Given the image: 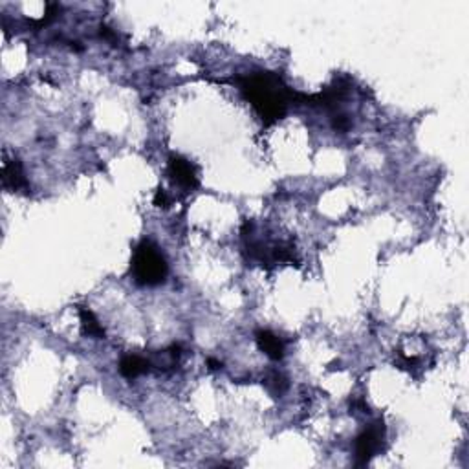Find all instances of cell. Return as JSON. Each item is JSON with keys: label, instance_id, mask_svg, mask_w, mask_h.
<instances>
[{"label": "cell", "instance_id": "ba28073f", "mask_svg": "<svg viewBox=\"0 0 469 469\" xmlns=\"http://www.w3.org/2000/svg\"><path fill=\"white\" fill-rule=\"evenodd\" d=\"M77 311H79V317H81L83 332H85L86 336H90V338L103 339L105 328L100 325V321L95 319L94 314H92V311L85 307H77Z\"/></svg>", "mask_w": 469, "mask_h": 469}, {"label": "cell", "instance_id": "5b68a950", "mask_svg": "<svg viewBox=\"0 0 469 469\" xmlns=\"http://www.w3.org/2000/svg\"><path fill=\"white\" fill-rule=\"evenodd\" d=\"M2 185L8 191H26L28 189V180L24 174L23 163L20 160L8 154H4V162H2Z\"/></svg>", "mask_w": 469, "mask_h": 469}, {"label": "cell", "instance_id": "7a4b0ae2", "mask_svg": "<svg viewBox=\"0 0 469 469\" xmlns=\"http://www.w3.org/2000/svg\"><path fill=\"white\" fill-rule=\"evenodd\" d=\"M131 273L140 286H158L165 283L169 266L156 244L141 240L136 246L131 261Z\"/></svg>", "mask_w": 469, "mask_h": 469}, {"label": "cell", "instance_id": "52a82bcc", "mask_svg": "<svg viewBox=\"0 0 469 469\" xmlns=\"http://www.w3.org/2000/svg\"><path fill=\"white\" fill-rule=\"evenodd\" d=\"M150 367V361H147L141 356H125L119 361V372H121L123 378L126 379H134L140 374L147 372Z\"/></svg>", "mask_w": 469, "mask_h": 469}, {"label": "cell", "instance_id": "6da1fadb", "mask_svg": "<svg viewBox=\"0 0 469 469\" xmlns=\"http://www.w3.org/2000/svg\"><path fill=\"white\" fill-rule=\"evenodd\" d=\"M240 90L244 97L253 105V109L257 110L264 125H271L283 119L288 110V105L297 97L295 92L290 90L277 73L270 72L242 77Z\"/></svg>", "mask_w": 469, "mask_h": 469}, {"label": "cell", "instance_id": "3957f363", "mask_svg": "<svg viewBox=\"0 0 469 469\" xmlns=\"http://www.w3.org/2000/svg\"><path fill=\"white\" fill-rule=\"evenodd\" d=\"M385 438V427L381 422H376L367 427L360 437L356 438V461L360 465H367L372 456L379 451L381 442Z\"/></svg>", "mask_w": 469, "mask_h": 469}, {"label": "cell", "instance_id": "8992f818", "mask_svg": "<svg viewBox=\"0 0 469 469\" xmlns=\"http://www.w3.org/2000/svg\"><path fill=\"white\" fill-rule=\"evenodd\" d=\"M255 341H257V347L273 361H279L285 357V345H283V341H280L273 332H270V330H259V332H255Z\"/></svg>", "mask_w": 469, "mask_h": 469}, {"label": "cell", "instance_id": "30bf717a", "mask_svg": "<svg viewBox=\"0 0 469 469\" xmlns=\"http://www.w3.org/2000/svg\"><path fill=\"white\" fill-rule=\"evenodd\" d=\"M154 206H158V208H167L169 206V196L163 189H158L154 194Z\"/></svg>", "mask_w": 469, "mask_h": 469}, {"label": "cell", "instance_id": "8fae6325", "mask_svg": "<svg viewBox=\"0 0 469 469\" xmlns=\"http://www.w3.org/2000/svg\"><path fill=\"white\" fill-rule=\"evenodd\" d=\"M208 365H209V369L211 370H218V369H222V363L220 361H217V360H208Z\"/></svg>", "mask_w": 469, "mask_h": 469}, {"label": "cell", "instance_id": "9c48e42d", "mask_svg": "<svg viewBox=\"0 0 469 469\" xmlns=\"http://www.w3.org/2000/svg\"><path fill=\"white\" fill-rule=\"evenodd\" d=\"M264 385L270 391L271 394H283L288 388V381L280 372H271L266 379H264Z\"/></svg>", "mask_w": 469, "mask_h": 469}, {"label": "cell", "instance_id": "277c9868", "mask_svg": "<svg viewBox=\"0 0 469 469\" xmlns=\"http://www.w3.org/2000/svg\"><path fill=\"white\" fill-rule=\"evenodd\" d=\"M169 176L176 185H180L182 189L193 191L198 187V176H196V169L189 160L182 158L178 154H172L169 158Z\"/></svg>", "mask_w": 469, "mask_h": 469}]
</instances>
